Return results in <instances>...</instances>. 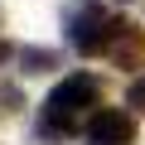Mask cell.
Segmentation results:
<instances>
[{"label":"cell","instance_id":"1","mask_svg":"<svg viewBox=\"0 0 145 145\" xmlns=\"http://www.w3.org/2000/svg\"><path fill=\"white\" fill-rule=\"evenodd\" d=\"M87 106H97V78H92V72H72V78H63V82L48 92L44 116H58V121L72 126V116L87 111Z\"/></svg>","mask_w":145,"mask_h":145},{"label":"cell","instance_id":"2","mask_svg":"<svg viewBox=\"0 0 145 145\" xmlns=\"http://www.w3.org/2000/svg\"><path fill=\"white\" fill-rule=\"evenodd\" d=\"M116 29H121V20H106L102 10H78V15L68 20V39H72V48H78V53H97V48H111Z\"/></svg>","mask_w":145,"mask_h":145},{"label":"cell","instance_id":"3","mask_svg":"<svg viewBox=\"0 0 145 145\" xmlns=\"http://www.w3.org/2000/svg\"><path fill=\"white\" fill-rule=\"evenodd\" d=\"M135 140V121L116 106H102L87 126V145H131Z\"/></svg>","mask_w":145,"mask_h":145},{"label":"cell","instance_id":"4","mask_svg":"<svg viewBox=\"0 0 145 145\" xmlns=\"http://www.w3.org/2000/svg\"><path fill=\"white\" fill-rule=\"evenodd\" d=\"M106 53H111V58H116V63H121V68H131V63H135V58H140V53H145V34H140V29H131V24H121V29H116V39H111V48H106Z\"/></svg>","mask_w":145,"mask_h":145},{"label":"cell","instance_id":"5","mask_svg":"<svg viewBox=\"0 0 145 145\" xmlns=\"http://www.w3.org/2000/svg\"><path fill=\"white\" fill-rule=\"evenodd\" d=\"M20 68L24 72H48V68H58V53L53 48H20Z\"/></svg>","mask_w":145,"mask_h":145},{"label":"cell","instance_id":"6","mask_svg":"<svg viewBox=\"0 0 145 145\" xmlns=\"http://www.w3.org/2000/svg\"><path fill=\"white\" fill-rule=\"evenodd\" d=\"M131 106H140V111H145V78H140V82H131Z\"/></svg>","mask_w":145,"mask_h":145}]
</instances>
